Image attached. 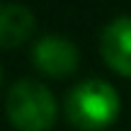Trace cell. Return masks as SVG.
Masks as SVG:
<instances>
[{
    "instance_id": "6da1fadb",
    "label": "cell",
    "mask_w": 131,
    "mask_h": 131,
    "mask_svg": "<svg viewBox=\"0 0 131 131\" xmlns=\"http://www.w3.org/2000/svg\"><path fill=\"white\" fill-rule=\"evenodd\" d=\"M66 117L83 131H100L117 119L122 109L119 92L104 78H85L66 95Z\"/></svg>"
},
{
    "instance_id": "7a4b0ae2",
    "label": "cell",
    "mask_w": 131,
    "mask_h": 131,
    "mask_svg": "<svg viewBox=\"0 0 131 131\" xmlns=\"http://www.w3.org/2000/svg\"><path fill=\"white\" fill-rule=\"evenodd\" d=\"M5 112L15 131H49L56 122V97L37 78H17L7 88Z\"/></svg>"
},
{
    "instance_id": "3957f363",
    "label": "cell",
    "mask_w": 131,
    "mask_h": 131,
    "mask_svg": "<svg viewBox=\"0 0 131 131\" xmlns=\"http://www.w3.org/2000/svg\"><path fill=\"white\" fill-rule=\"evenodd\" d=\"M32 63L51 78H66L80 63V49L66 34H41L32 44Z\"/></svg>"
},
{
    "instance_id": "277c9868",
    "label": "cell",
    "mask_w": 131,
    "mask_h": 131,
    "mask_svg": "<svg viewBox=\"0 0 131 131\" xmlns=\"http://www.w3.org/2000/svg\"><path fill=\"white\" fill-rule=\"evenodd\" d=\"M100 53L112 70L131 75V15H119L107 22L100 34Z\"/></svg>"
},
{
    "instance_id": "5b68a950",
    "label": "cell",
    "mask_w": 131,
    "mask_h": 131,
    "mask_svg": "<svg viewBox=\"0 0 131 131\" xmlns=\"http://www.w3.org/2000/svg\"><path fill=\"white\" fill-rule=\"evenodd\" d=\"M37 27L34 12L22 3H3L0 5V46L12 49L32 37Z\"/></svg>"
}]
</instances>
